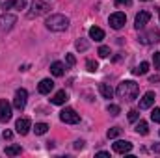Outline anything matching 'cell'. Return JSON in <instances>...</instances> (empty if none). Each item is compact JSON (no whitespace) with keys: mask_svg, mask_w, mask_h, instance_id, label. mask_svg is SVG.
I'll use <instances>...</instances> for the list:
<instances>
[{"mask_svg":"<svg viewBox=\"0 0 160 158\" xmlns=\"http://www.w3.org/2000/svg\"><path fill=\"white\" fill-rule=\"evenodd\" d=\"M153 63H155V69H160V52L153 54Z\"/></svg>","mask_w":160,"mask_h":158,"instance_id":"obj_30","label":"cell"},{"mask_svg":"<svg viewBox=\"0 0 160 158\" xmlns=\"http://www.w3.org/2000/svg\"><path fill=\"white\" fill-rule=\"evenodd\" d=\"M116 93H118V97H119L121 101L130 102V101H134V99L138 97V93H140V86H138L136 82H132V80H123L119 86H118Z\"/></svg>","mask_w":160,"mask_h":158,"instance_id":"obj_1","label":"cell"},{"mask_svg":"<svg viewBox=\"0 0 160 158\" xmlns=\"http://www.w3.org/2000/svg\"><path fill=\"white\" fill-rule=\"evenodd\" d=\"M50 7L45 4V2H41V0H34L32 2V11L28 13V17H39V15H43V13H47Z\"/></svg>","mask_w":160,"mask_h":158,"instance_id":"obj_6","label":"cell"},{"mask_svg":"<svg viewBox=\"0 0 160 158\" xmlns=\"http://www.w3.org/2000/svg\"><path fill=\"white\" fill-rule=\"evenodd\" d=\"M138 41H140V43H143V45L158 43V41H160V34H158V30H149V32L142 34V36L138 37Z\"/></svg>","mask_w":160,"mask_h":158,"instance_id":"obj_7","label":"cell"},{"mask_svg":"<svg viewBox=\"0 0 160 158\" xmlns=\"http://www.w3.org/2000/svg\"><path fill=\"white\" fill-rule=\"evenodd\" d=\"M75 47H77V50H80V52H84V50H88L89 43H88L86 39H78L77 43H75Z\"/></svg>","mask_w":160,"mask_h":158,"instance_id":"obj_23","label":"cell"},{"mask_svg":"<svg viewBox=\"0 0 160 158\" xmlns=\"http://www.w3.org/2000/svg\"><path fill=\"white\" fill-rule=\"evenodd\" d=\"M15 6V0H8V2H4V9H9V7H13Z\"/></svg>","mask_w":160,"mask_h":158,"instance_id":"obj_33","label":"cell"},{"mask_svg":"<svg viewBox=\"0 0 160 158\" xmlns=\"http://www.w3.org/2000/svg\"><path fill=\"white\" fill-rule=\"evenodd\" d=\"M26 101H28V93H26V89H17L15 91V99H13V106L17 108V110H24V106H26Z\"/></svg>","mask_w":160,"mask_h":158,"instance_id":"obj_5","label":"cell"},{"mask_svg":"<svg viewBox=\"0 0 160 158\" xmlns=\"http://www.w3.org/2000/svg\"><path fill=\"white\" fill-rule=\"evenodd\" d=\"M149 82H153V84H155V82H160V75H153V77L149 78Z\"/></svg>","mask_w":160,"mask_h":158,"instance_id":"obj_35","label":"cell"},{"mask_svg":"<svg viewBox=\"0 0 160 158\" xmlns=\"http://www.w3.org/2000/svg\"><path fill=\"white\" fill-rule=\"evenodd\" d=\"M4 153H6L8 156H17V155L22 153V147H21V145H9V147H6Z\"/></svg>","mask_w":160,"mask_h":158,"instance_id":"obj_19","label":"cell"},{"mask_svg":"<svg viewBox=\"0 0 160 158\" xmlns=\"http://www.w3.org/2000/svg\"><path fill=\"white\" fill-rule=\"evenodd\" d=\"M106 110H108V114H110V116H119V106H118V104H108V108H106Z\"/></svg>","mask_w":160,"mask_h":158,"instance_id":"obj_25","label":"cell"},{"mask_svg":"<svg viewBox=\"0 0 160 158\" xmlns=\"http://www.w3.org/2000/svg\"><path fill=\"white\" fill-rule=\"evenodd\" d=\"M149 21H151V13L149 11H140L136 15V19H134V28L136 30H142V28H145V24Z\"/></svg>","mask_w":160,"mask_h":158,"instance_id":"obj_8","label":"cell"},{"mask_svg":"<svg viewBox=\"0 0 160 158\" xmlns=\"http://www.w3.org/2000/svg\"><path fill=\"white\" fill-rule=\"evenodd\" d=\"M151 119H153L155 123H160V108H155V110L151 112Z\"/></svg>","mask_w":160,"mask_h":158,"instance_id":"obj_29","label":"cell"},{"mask_svg":"<svg viewBox=\"0 0 160 158\" xmlns=\"http://www.w3.org/2000/svg\"><path fill=\"white\" fill-rule=\"evenodd\" d=\"M50 73H52L54 77H63V73H65V65H63L62 62H54V63L50 65Z\"/></svg>","mask_w":160,"mask_h":158,"instance_id":"obj_16","label":"cell"},{"mask_svg":"<svg viewBox=\"0 0 160 158\" xmlns=\"http://www.w3.org/2000/svg\"><path fill=\"white\" fill-rule=\"evenodd\" d=\"M112 149H114L116 153H119V155H127V153H130V151H132V143H130V141L118 140V141L112 145Z\"/></svg>","mask_w":160,"mask_h":158,"instance_id":"obj_12","label":"cell"},{"mask_svg":"<svg viewBox=\"0 0 160 158\" xmlns=\"http://www.w3.org/2000/svg\"><path fill=\"white\" fill-rule=\"evenodd\" d=\"M11 119V104L8 101H0V123H8Z\"/></svg>","mask_w":160,"mask_h":158,"instance_id":"obj_11","label":"cell"},{"mask_svg":"<svg viewBox=\"0 0 160 158\" xmlns=\"http://www.w3.org/2000/svg\"><path fill=\"white\" fill-rule=\"evenodd\" d=\"M99 56L101 58H108L110 56V47H101L99 48Z\"/></svg>","mask_w":160,"mask_h":158,"instance_id":"obj_28","label":"cell"},{"mask_svg":"<svg viewBox=\"0 0 160 158\" xmlns=\"http://www.w3.org/2000/svg\"><path fill=\"white\" fill-rule=\"evenodd\" d=\"M89 39L102 41V39H104V30H102V28H99V26H93V28H89Z\"/></svg>","mask_w":160,"mask_h":158,"instance_id":"obj_15","label":"cell"},{"mask_svg":"<svg viewBox=\"0 0 160 158\" xmlns=\"http://www.w3.org/2000/svg\"><path fill=\"white\" fill-rule=\"evenodd\" d=\"M136 132H138V134H142V136H145V134L149 132V125H147L145 121H142V119H140V121H138V125H136Z\"/></svg>","mask_w":160,"mask_h":158,"instance_id":"obj_20","label":"cell"},{"mask_svg":"<svg viewBox=\"0 0 160 158\" xmlns=\"http://www.w3.org/2000/svg\"><path fill=\"white\" fill-rule=\"evenodd\" d=\"M65 62H67V65H71V67L77 63V60H75V56H73V54H67V56H65Z\"/></svg>","mask_w":160,"mask_h":158,"instance_id":"obj_31","label":"cell"},{"mask_svg":"<svg viewBox=\"0 0 160 158\" xmlns=\"http://www.w3.org/2000/svg\"><path fill=\"white\" fill-rule=\"evenodd\" d=\"M15 128H17V132H19L21 136H26V134L30 132V128H32V123H30L28 117H21V119H17Z\"/></svg>","mask_w":160,"mask_h":158,"instance_id":"obj_9","label":"cell"},{"mask_svg":"<svg viewBox=\"0 0 160 158\" xmlns=\"http://www.w3.org/2000/svg\"><path fill=\"white\" fill-rule=\"evenodd\" d=\"M52 87H54V82L50 78H43L38 84V91H39L41 95H47V93H50L52 91Z\"/></svg>","mask_w":160,"mask_h":158,"instance_id":"obj_14","label":"cell"},{"mask_svg":"<svg viewBox=\"0 0 160 158\" xmlns=\"http://www.w3.org/2000/svg\"><path fill=\"white\" fill-rule=\"evenodd\" d=\"M138 119H140V112H138V110H130V112H128V121H130V123H136Z\"/></svg>","mask_w":160,"mask_h":158,"instance_id":"obj_26","label":"cell"},{"mask_svg":"<svg viewBox=\"0 0 160 158\" xmlns=\"http://www.w3.org/2000/svg\"><path fill=\"white\" fill-rule=\"evenodd\" d=\"M99 91H101V95H102L104 99H112V97H114V89H112L108 84H99Z\"/></svg>","mask_w":160,"mask_h":158,"instance_id":"obj_18","label":"cell"},{"mask_svg":"<svg viewBox=\"0 0 160 158\" xmlns=\"http://www.w3.org/2000/svg\"><path fill=\"white\" fill-rule=\"evenodd\" d=\"M97 156H110V153H106V151H101V153H97Z\"/></svg>","mask_w":160,"mask_h":158,"instance_id":"obj_37","label":"cell"},{"mask_svg":"<svg viewBox=\"0 0 160 158\" xmlns=\"http://www.w3.org/2000/svg\"><path fill=\"white\" fill-rule=\"evenodd\" d=\"M82 147H84V141H82V140L75 141V149H82Z\"/></svg>","mask_w":160,"mask_h":158,"instance_id":"obj_36","label":"cell"},{"mask_svg":"<svg viewBox=\"0 0 160 158\" xmlns=\"http://www.w3.org/2000/svg\"><path fill=\"white\" fill-rule=\"evenodd\" d=\"M15 22H17V19H15L13 15H2V17H0V34L11 30Z\"/></svg>","mask_w":160,"mask_h":158,"instance_id":"obj_10","label":"cell"},{"mask_svg":"<svg viewBox=\"0 0 160 158\" xmlns=\"http://www.w3.org/2000/svg\"><path fill=\"white\" fill-rule=\"evenodd\" d=\"M47 130H48V125H47V123H36V126H34V132H36L38 136L45 134Z\"/></svg>","mask_w":160,"mask_h":158,"instance_id":"obj_22","label":"cell"},{"mask_svg":"<svg viewBox=\"0 0 160 158\" xmlns=\"http://www.w3.org/2000/svg\"><path fill=\"white\" fill-rule=\"evenodd\" d=\"M132 0H116V6H130Z\"/></svg>","mask_w":160,"mask_h":158,"instance_id":"obj_32","label":"cell"},{"mask_svg":"<svg viewBox=\"0 0 160 158\" xmlns=\"http://www.w3.org/2000/svg\"><path fill=\"white\" fill-rule=\"evenodd\" d=\"M67 99H69V95L65 93V89H62V91L54 93V97H52V104H65Z\"/></svg>","mask_w":160,"mask_h":158,"instance_id":"obj_17","label":"cell"},{"mask_svg":"<svg viewBox=\"0 0 160 158\" xmlns=\"http://www.w3.org/2000/svg\"><path fill=\"white\" fill-rule=\"evenodd\" d=\"M108 22H110V26H112L114 30H119V28L125 26V22H127V15H125V13H121V11H116V13H112V15H110Z\"/></svg>","mask_w":160,"mask_h":158,"instance_id":"obj_4","label":"cell"},{"mask_svg":"<svg viewBox=\"0 0 160 158\" xmlns=\"http://www.w3.org/2000/svg\"><path fill=\"white\" fill-rule=\"evenodd\" d=\"M147 71H149V63H147V62H142V63H140L132 73H134V75H145Z\"/></svg>","mask_w":160,"mask_h":158,"instance_id":"obj_21","label":"cell"},{"mask_svg":"<svg viewBox=\"0 0 160 158\" xmlns=\"http://www.w3.org/2000/svg\"><path fill=\"white\" fill-rule=\"evenodd\" d=\"M45 26L48 30H52V32H63V30L69 28V19L65 15H62V13H54V15L47 17Z\"/></svg>","mask_w":160,"mask_h":158,"instance_id":"obj_2","label":"cell"},{"mask_svg":"<svg viewBox=\"0 0 160 158\" xmlns=\"http://www.w3.org/2000/svg\"><path fill=\"white\" fill-rule=\"evenodd\" d=\"M86 67H88V71H89V73H95V71L99 69V63H97V62H93V60H88V62H86Z\"/></svg>","mask_w":160,"mask_h":158,"instance_id":"obj_24","label":"cell"},{"mask_svg":"<svg viewBox=\"0 0 160 158\" xmlns=\"http://www.w3.org/2000/svg\"><path fill=\"white\" fill-rule=\"evenodd\" d=\"M155 99H157V95H155L153 91H147V93L143 95V99L140 101V110H147V108H151V106L155 104Z\"/></svg>","mask_w":160,"mask_h":158,"instance_id":"obj_13","label":"cell"},{"mask_svg":"<svg viewBox=\"0 0 160 158\" xmlns=\"http://www.w3.org/2000/svg\"><path fill=\"white\" fill-rule=\"evenodd\" d=\"M121 134V128L119 126H112L110 130H108V138H118Z\"/></svg>","mask_w":160,"mask_h":158,"instance_id":"obj_27","label":"cell"},{"mask_svg":"<svg viewBox=\"0 0 160 158\" xmlns=\"http://www.w3.org/2000/svg\"><path fill=\"white\" fill-rule=\"evenodd\" d=\"M60 119H62L63 123H67V125H77V123H80V116L73 110V108H63V110L60 112Z\"/></svg>","mask_w":160,"mask_h":158,"instance_id":"obj_3","label":"cell"},{"mask_svg":"<svg viewBox=\"0 0 160 158\" xmlns=\"http://www.w3.org/2000/svg\"><path fill=\"white\" fill-rule=\"evenodd\" d=\"M157 11H158V17H160V7H157Z\"/></svg>","mask_w":160,"mask_h":158,"instance_id":"obj_38","label":"cell"},{"mask_svg":"<svg viewBox=\"0 0 160 158\" xmlns=\"http://www.w3.org/2000/svg\"><path fill=\"white\" fill-rule=\"evenodd\" d=\"M145 2H147V0H145Z\"/></svg>","mask_w":160,"mask_h":158,"instance_id":"obj_39","label":"cell"},{"mask_svg":"<svg viewBox=\"0 0 160 158\" xmlns=\"http://www.w3.org/2000/svg\"><path fill=\"white\" fill-rule=\"evenodd\" d=\"M2 136H4V140H11V136H13V134H11V130H4V134H2Z\"/></svg>","mask_w":160,"mask_h":158,"instance_id":"obj_34","label":"cell"}]
</instances>
